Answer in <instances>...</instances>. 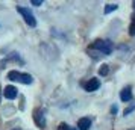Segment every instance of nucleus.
<instances>
[{"label":"nucleus","instance_id":"obj_6","mask_svg":"<svg viewBox=\"0 0 135 130\" xmlns=\"http://www.w3.org/2000/svg\"><path fill=\"white\" fill-rule=\"evenodd\" d=\"M3 95H5V98H8V100H14L18 95V89L15 86H12V85H8V86H5V89H3Z\"/></svg>","mask_w":135,"mask_h":130},{"label":"nucleus","instance_id":"obj_15","mask_svg":"<svg viewBox=\"0 0 135 130\" xmlns=\"http://www.w3.org/2000/svg\"><path fill=\"white\" fill-rule=\"evenodd\" d=\"M111 113H117V106H112L111 107Z\"/></svg>","mask_w":135,"mask_h":130},{"label":"nucleus","instance_id":"obj_5","mask_svg":"<svg viewBox=\"0 0 135 130\" xmlns=\"http://www.w3.org/2000/svg\"><path fill=\"white\" fill-rule=\"evenodd\" d=\"M82 86L85 88L86 92H93V91H97L99 89V86H100V80L96 79V77H93V79H90L86 83H82Z\"/></svg>","mask_w":135,"mask_h":130},{"label":"nucleus","instance_id":"obj_1","mask_svg":"<svg viewBox=\"0 0 135 130\" xmlns=\"http://www.w3.org/2000/svg\"><path fill=\"white\" fill-rule=\"evenodd\" d=\"M112 49H114L112 41H109V39H97V41H94V43L91 44L90 51H91V50H96L99 53H102L103 56H108V55L112 53Z\"/></svg>","mask_w":135,"mask_h":130},{"label":"nucleus","instance_id":"obj_7","mask_svg":"<svg viewBox=\"0 0 135 130\" xmlns=\"http://www.w3.org/2000/svg\"><path fill=\"white\" fill-rule=\"evenodd\" d=\"M120 100L122 101H131L132 100V88L131 86H124L120 92Z\"/></svg>","mask_w":135,"mask_h":130},{"label":"nucleus","instance_id":"obj_14","mask_svg":"<svg viewBox=\"0 0 135 130\" xmlns=\"http://www.w3.org/2000/svg\"><path fill=\"white\" fill-rule=\"evenodd\" d=\"M31 3L33 6H41V5H43V0H32Z\"/></svg>","mask_w":135,"mask_h":130},{"label":"nucleus","instance_id":"obj_8","mask_svg":"<svg viewBox=\"0 0 135 130\" xmlns=\"http://www.w3.org/2000/svg\"><path fill=\"white\" fill-rule=\"evenodd\" d=\"M90 127H91V119L90 118L84 117L78 121V130H88Z\"/></svg>","mask_w":135,"mask_h":130},{"label":"nucleus","instance_id":"obj_10","mask_svg":"<svg viewBox=\"0 0 135 130\" xmlns=\"http://www.w3.org/2000/svg\"><path fill=\"white\" fill-rule=\"evenodd\" d=\"M117 8H118L117 5H106V6H105V11H103V12L106 14V15H108L109 12H112V11H115Z\"/></svg>","mask_w":135,"mask_h":130},{"label":"nucleus","instance_id":"obj_13","mask_svg":"<svg viewBox=\"0 0 135 130\" xmlns=\"http://www.w3.org/2000/svg\"><path fill=\"white\" fill-rule=\"evenodd\" d=\"M134 109H135V103H134V105H131V106H129V107H126V109H124V112H123V113H124V115H129V113H131V112L134 111Z\"/></svg>","mask_w":135,"mask_h":130},{"label":"nucleus","instance_id":"obj_12","mask_svg":"<svg viewBox=\"0 0 135 130\" xmlns=\"http://www.w3.org/2000/svg\"><path fill=\"white\" fill-rule=\"evenodd\" d=\"M129 35L135 37V18L132 20V23H131V26H129Z\"/></svg>","mask_w":135,"mask_h":130},{"label":"nucleus","instance_id":"obj_2","mask_svg":"<svg viewBox=\"0 0 135 130\" xmlns=\"http://www.w3.org/2000/svg\"><path fill=\"white\" fill-rule=\"evenodd\" d=\"M8 79L12 82H18V83H23V85H31L33 82V77L27 73H20L17 70H12L8 73Z\"/></svg>","mask_w":135,"mask_h":130},{"label":"nucleus","instance_id":"obj_3","mask_svg":"<svg viewBox=\"0 0 135 130\" xmlns=\"http://www.w3.org/2000/svg\"><path fill=\"white\" fill-rule=\"evenodd\" d=\"M17 12L23 17V20L26 21V24L29 26V27H35V26H37V18H35V15L32 14V11L29 8L18 6L17 8Z\"/></svg>","mask_w":135,"mask_h":130},{"label":"nucleus","instance_id":"obj_16","mask_svg":"<svg viewBox=\"0 0 135 130\" xmlns=\"http://www.w3.org/2000/svg\"><path fill=\"white\" fill-rule=\"evenodd\" d=\"M132 5H134V8H135V2H134V3H132Z\"/></svg>","mask_w":135,"mask_h":130},{"label":"nucleus","instance_id":"obj_18","mask_svg":"<svg viewBox=\"0 0 135 130\" xmlns=\"http://www.w3.org/2000/svg\"><path fill=\"white\" fill-rule=\"evenodd\" d=\"M131 130H135V129H131Z\"/></svg>","mask_w":135,"mask_h":130},{"label":"nucleus","instance_id":"obj_17","mask_svg":"<svg viewBox=\"0 0 135 130\" xmlns=\"http://www.w3.org/2000/svg\"><path fill=\"white\" fill-rule=\"evenodd\" d=\"M12 130H20V129H12Z\"/></svg>","mask_w":135,"mask_h":130},{"label":"nucleus","instance_id":"obj_11","mask_svg":"<svg viewBox=\"0 0 135 130\" xmlns=\"http://www.w3.org/2000/svg\"><path fill=\"white\" fill-rule=\"evenodd\" d=\"M58 130H78V129H76V127H70V126L65 124V123H61L59 127H58Z\"/></svg>","mask_w":135,"mask_h":130},{"label":"nucleus","instance_id":"obj_9","mask_svg":"<svg viewBox=\"0 0 135 130\" xmlns=\"http://www.w3.org/2000/svg\"><path fill=\"white\" fill-rule=\"evenodd\" d=\"M108 73H109V67H108V65H102V67L99 68V74L100 76H106Z\"/></svg>","mask_w":135,"mask_h":130},{"label":"nucleus","instance_id":"obj_4","mask_svg":"<svg viewBox=\"0 0 135 130\" xmlns=\"http://www.w3.org/2000/svg\"><path fill=\"white\" fill-rule=\"evenodd\" d=\"M33 121H35V124H37L40 129H44V127H46V117H44L43 109L37 107V109L33 111Z\"/></svg>","mask_w":135,"mask_h":130}]
</instances>
